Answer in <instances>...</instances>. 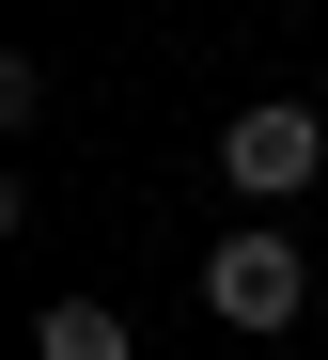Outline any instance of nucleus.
Wrapping results in <instances>:
<instances>
[{"mask_svg":"<svg viewBox=\"0 0 328 360\" xmlns=\"http://www.w3.org/2000/svg\"><path fill=\"white\" fill-rule=\"evenodd\" d=\"M313 172H328V110H297V94H266V110L219 126V188L235 204H297Z\"/></svg>","mask_w":328,"mask_h":360,"instance_id":"nucleus-1","label":"nucleus"},{"mask_svg":"<svg viewBox=\"0 0 328 360\" xmlns=\"http://www.w3.org/2000/svg\"><path fill=\"white\" fill-rule=\"evenodd\" d=\"M32 360H141V345H125L110 297H47V314H32Z\"/></svg>","mask_w":328,"mask_h":360,"instance_id":"nucleus-3","label":"nucleus"},{"mask_svg":"<svg viewBox=\"0 0 328 360\" xmlns=\"http://www.w3.org/2000/svg\"><path fill=\"white\" fill-rule=\"evenodd\" d=\"M297 297H313L297 235H219V251H204V314L219 329H297Z\"/></svg>","mask_w":328,"mask_h":360,"instance_id":"nucleus-2","label":"nucleus"}]
</instances>
